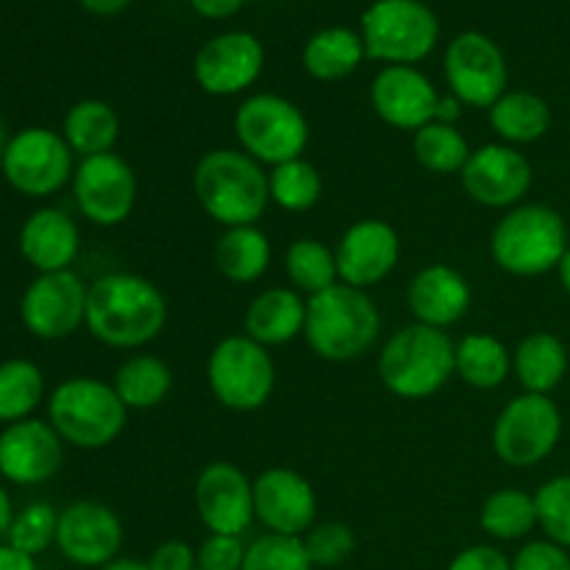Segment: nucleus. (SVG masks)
Instances as JSON below:
<instances>
[{
  "instance_id": "nucleus-10",
  "label": "nucleus",
  "mask_w": 570,
  "mask_h": 570,
  "mask_svg": "<svg viewBox=\"0 0 570 570\" xmlns=\"http://www.w3.org/2000/svg\"><path fill=\"white\" fill-rule=\"evenodd\" d=\"M562 438V412L549 395L523 393L501 410L493 426V451L504 465H540Z\"/></svg>"
},
{
  "instance_id": "nucleus-25",
  "label": "nucleus",
  "mask_w": 570,
  "mask_h": 570,
  "mask_svg": "<svg viewBox=\"0 0 570 570\" xmlns=\"http://www.w3.org/2000/svg\"><path fill=\"white\" fill-rule=\"evenodd\" d=\"M306 326V301L295 289H262L245 309V334L259 345L293 343Z\"/></svg>"
},
{
  "instance_id": "nucleus-39",
  "label": "nucleus",
  "mask_w": 570,
  "mask_h": 570,
  "mask_svg": "<svg viewBox=\"0 0 570 570\" xmlns=\"http://www.w3.org/2000/svg\"><path fill=\"white\" fill-rule=\"evenodd\" d=\"M56 529H59V512L50 504H31L20 515H14L6 538H9L11 549L37 557L50 543H56Z\"/></svg>"
},
{
  "instance_id": "nucleus-22",
  "label": "nucleus",
  "mask_w": 570,
  "mask_h": 570,
  "mask_svg": "<svg viewBox=\"0 0 570 570\" xmlns=\"http://www.w3.org/2000/svg\"><path fill=\"white\" fill-rule=\"evenodd\" d=\"M65 460L61 438L50 423L17 421L0 434V473L14 484L48 482Z\"/></svg>"
},
{
  "instance_id": "nucleus-48",
  "label": "nucleus",
  "mask_w": 570,
  "mask_h": 570,
  "mask_svg": "<svg viewBox=\"0 0 570 570\" xmlns=\"http://www.w3.org/2000/svg\"><path fill=\"white\" fill-rule=\"evenodd\" d=\"M462 100L454 98V95H443L438 104V115H434V120L438 122H445V126H456V120H460L462 115Z\"/></svg>"
},
{
  "instance_id": "nucleus-15",
  "label": "nucleus",
  "mask_w": 570,
  "mask_h": 570,
  "mask_svg": "<svg viewBox=\"0 0 570 570\" xmlns=\"http://www.w3.org/2000/svg\"><path fill=\"white\" fill-rule=\"evenodd\" d=\"M532 161L507 142L482 145L462 167L465 193L488 209H515L532 189Z\"/></svg>"
},
{
  "instance_id": "nucleus-42",
  "label": "nucleus",
  "mask_w": 570,
  "mask_h": 570,
  "mask_svg": "<svg viewBox=\"0 0 570 570\" xmlns=\"http://www.w3.org/2000/svg\"><path fill=\"white\" fill-rule=\"evenodd\" d=\"M245 551L237 534H209L198 549V570H243Z\"/></svg>"
},
{
  "instance_id": "nucleus-53",
  "label": "nucleus",
  "mask_w": 570,
  "mask_h": 570,
  "mask_svg": "<svg viewBox=\"0 0 570 570\" xmlns=\"http://www.w3.org/2000/svg\"><path fill=\"white\" fill-rule=\"evenodd\" d=\"M6 122H3V117H0V159H3V154H6Z\"/></svg>"
},
{
  "instance_id": "nucleus-1",
  "label": "nucleus",
  "mask_w": 570,
  "mask_h": 570,
  "mask_svg": "<svg viewBox=\"0 0 570 570\" xmlns=\"http://www.w3.org/2000/svg\"><path fill=\"white\" fill-rule=\"evenodd\" d=\"M167 323V301L137 273H109L89 284L87 328L109 348L131 351L154 343Z\"/></svg>"
},
{
  "instance_id": "nucleus-33",
  "label": "nucleus",
  "mask_w": 570,
  "mask_h": 570,
  "mask_svg": "<svg viewBox=\"0 0 570 570\" xmlns=\"http://www.w3.org/2000/svg\"><path fill=\"white\" fill-rule=\"evenodd\" d=\"M479 527L495 540H523L534 527H538V507H534V495L523 493V490L504 488L488 495L479 512Z\"/></svg>"
},
{
  "instance_id": "nucleus-43",
  "label": "nucleus",
  "mask_w": 570,
  "mask_h": 570,
  "mask_svg": "<svg viewBox=\"0 0 570 570\" xmlns=\"http://www.w3.org/2000/svg\"><path fill=\"white\" fill-rule=\"evenodd\" d=\"M512 570H570V557L551 540H534L518 551Z\"/></svg>"
},
{
  "instance_id": "nucleus-20",
  "label": "nucleus",
  "mask_w": 570,
  "mask_h": 570,
  "mask_svg": "<svg viewBox=\"0 0 570 570\" xmlns=\"http://www.w3.org/2000/svg\"><path fill=\"white\" fill-rule=\"evenodd\" d=\"M265 67V48L254 33L228 31L209 39L195 56V81L204 92L228 98L248 89Z\"/></svg>"
},
{
  "instance_id": "nucleus-36",
  "label": "nucleus",
  "mask_w": 570,
  "mask_h": 570,
  "mask_svg": "<svg viewBox=\"0 0 570 570\" xmlns=\"http://www.w3.org/2000/svg\"><path fill=\"white\" fill-rule=\"evenodd\" d=\"M267 184H271V200L284 212H309L323 195L321 173L306 159L276 165L267 173Z\"/></svg>"
},
{
  "instance_id": "nucleus-46",
  "label": "nucleus",
  "mask_w": 570,
  "mask_h": 570,
  "mask_svg": "<svg viewBox=\"0 0 570 570\" xmlns=\"http://www.w3.org/2000/svg\"><path fill=\"white\" fill-rule=\"evenodd\" d=\"M193 9L200 17H209V20H226V17L237 14L243 9L245 0H189Z\"/></svg>"
},
{
  "instance_id": "nucleus-27",
  "label": "nucleus",
  "mask_w": 570,
  "mask_h": 570,
  "mask_svg": "<svg viewBox=\"0 0 570 570\" xmlns=\"http://www.w3.org/2000/svg\"><path fill=\"white\" fill-rule=\"evenodd\" d=\"M490 126L512 148L538 142L551 128V106L540 95L512 89L490 106Z\"/></svg>"
},
{
  "instance_id": "nucleus-19",
  "label": "nucleus",
  "mask_w": 570,
  "mask_h": 570,
  "mask_svg": "<svg viewBox=\"0 0 570 570\" xmlns=\"http://www.w3.org/2000/svg\"><path fill=\"white\" fill-rule=\"evenodd\" d=\"M340 282L348 287L367 289L384 282L401 259V237L387 220H365L345 228L334 248Z\"/></svg>"
},
{
  "instance_id": "nucleus-40",
  "label": "nucleus",
  "mask_w": 570,
  "mask_h": 570,
  "mask_svg": "<svg viewBox=\"0 0 570 570\" xmlns=\"http://www.w3.org/2000/svg\"><path fill=\"white\" fill-rule=\"evenodd\" d=\"M309 554L301 538L262 534L245 551L243 570H312Z\"/></svg>"
},
{
  "instance_id": "nucleus-50",
  "label": "nucleus",
  "mask_w": 570,
  "mask_h": 570,
  "mask_svg": "<svg viewBox=\"0 0 570 570\" xmlns=\"http://www.w3.org/2000/svg\"><path fill=\"white\" fill-rule=\"evenodd\" d=\"M11 521H14V512H11V501H9V493H6L3 488H0V534L9 532Z\"/></svg>"
},
{
  "instance_id": "nucleus-4",
  "label": "nucleus",
  "mask_w": 570,
  "mask_h": 570,
  "mask_svg": "<svg viewBox=\"0 0 570 570\" xmlns=\"http://www.w3.org/2000/svg\"><path fill=\"white\" fill-rule=\"evenodd\" d=\"M456 373V345L443 328L412 323L395 332L379 354V379L404 401L432 399Z\"/></svg>"
},
{
  "instance_id": "nucleus-51",
  "label": "nucleus",
  "mask_w": 570,
  "mask_h": 570,
  "mask_svg": "<svg viewBox=\"0 0 570 570\" xmlns=\"http://www.w3.org/2000/svg\"><path fill=\"white\" fill-rule=\"evenodd\" d=\"M100 570H154V568L142 560H111L109 566H104Z\"/></svg>"
},
{
  "instance_id": "nucleus-30",
  "label": "nucleus",
  "mask_w": 570,
  "mask_h": 570,
  "mask_svg": "<svg viewBox=\"0 0 570 570\" xmlns=\"http://www.w3.org/2000/svg\"><path fill=\"white\" fill-rule=\"evenodd\" d=\"M70 150L81 154L83 159L100 154H111L117 137H120V117L106 100L87 98L78 100L65 117V134Z\"/></svg>"
},
{
  "instance_id": "nucleus-16",
  "label": "nucleus",
  "mask_w": 570,
  "mask_h": 570,
  "mask_svg": "<svg viewBox=\"0 0 570 570\" xmlns=\"http://www.w3.org/2000/svg\"><path fill=\"white\" fill-rule=\"evenodd\" d=\"M254 512L267 534L304 538L317 518L315 488L298 471L267 468L254 482Z\"/></svg>"
},
{
  "instance_id": "nucleus-3",
  "label": "nucleus",
  "mask_w": 570,
  "mask_h": 570,
  "mask_svg": "<svg viewBox=\"0 0 570 570\" xmlns=\"http://www.w3.org/2000/svg\"><path fill=\"white\" fill-rule=\"evenodd\" d=\"M382 315L365 289L337 282L306 301L304 337L326 362H354L376 345Z\"/></svg>"
},
{
  "instance_id": "nucleus-7",
  "label": "nucleus",
  "mask_w": 570,
  "mask_h": 570,
  "mask_svg": "<svg viewBox=\"0 0 570 570\" xmlns=\"http://www.w3.org/2000/svg\"><path fill=\"white\" fill-rule=\"evenodd\" d=\"M206 382L217 404L232 412H256L271 401L276 365L265 345L248 334L223 337L206 362Z\"/></svg>"
},
{
  "instance_id": "nucleus-41",
  "label": "nucleus",
  "mask_w": 570,
  "mask_h": 570,
  "mask_svg": "<svg viewBox=\"0 0 570 570\" xmlns=\"http://www.w3.org/2000/svg\"><path fill=\"white\" fill-rule=\"evenodd\" d=\"M304 549L315 568H340L354 557L356 534L348 523L326 521L304 534Z\"/></svg>"
},
{
  "instance_id": "nucleus-6",
  "label": "nucleus",
  "mask_w": 570,
  "mask_h": 570,
  "mask_svg": "<svg viewBox=\"0 0 570 570\" xmlns=\"http://www.w3.org/2000/svg\"><path fill=\"white\" fill-rule=\"evenodd\" d=\"M50 426L65 443L98 451L115 443L128 421V406L100 379H70L50 395Z\"/></svg>"
},
{
  "instance_id": "nucleus-23",
  "label": "nucleus",
  "mask_w": 570,
  "mask_h": 570,
  "mask_svg": "<svg viewBox=\"0 0 570 570\" xmlns=\"http://www.w3.org/2000/svg\"><path fill=\"white\" fill-rule=\"evenodd\" d=\"M406 304H410L415 323L449 328L460 323L471 309V284L454 267L429 265L412 276Z\"/></svg>"
},
{
  "instance_id": "nucleus-38",
  "label": "nucleus",
  "mask_w": 570,
  "mask_h": 570,
  "mask_svg": "<svg viewBox=\"0 0 570 570\" xmlns=\"http://www.w3.org/2000/svg\"><path fill=\"white\" fill-rule=\"evenodd\" d=\"M538 527L560 549H570V476H554L534 493Z\"/></svg>"
},
{
  "instance_id": "nucleus-14",
  "label": "nucleus",
  "mask_w": 570,
  "mask_h": 570,
  "mask_svg": "<svg viewBox=\"0 0 570 570\" xmlns=\"http://www.w3.org/2000/svg\"><path fill=\"white\" fill-rule=\"evenodd\" d=\"M87 295L89 287L72 271L42 273L22 295V323L33 337H70L87 323Z\"/></svg>"
},
{
  "instance_id": "nucleus-11",
  "label": "nucleus",
  "mask_w": 570,
  "mask_h": 570,
  "mask_svg": "<svg viewBox=\"0 0 570 570\" xmlns=\"http://www.w3.org/2000/svg\"><path fill=\"white\" fill-rule=\"evenodd\" d=\"M6 181L22 195L45 198L70 181L72 150L61 134L50 128H26L9 139L3 154Z\"/></svg>"
},
{
  "instance_id": "nucleus-31",
  "label": "nucleus",
  "mask_w": 570,
  "mask_h": 570,
  "mask_svg": "<svg viewBox=\"0 0 570 570\" xmlns=\"http://www.w3.org/2000/svg\"><path fill=\"white\" fill-rule=\"evenodd\" d=\"M111 387L128 410H154L170 395L173 373L159 356L137 354L117 367Z\"/></svg>"
},
{
  "instance_id": "nucleus-21",
  "label": "nucleus",
  "mask_w": 570,
  "mask_h": 570,
  "mask_svg": "<svg viewBox=\"0 0 570 570\" xmlns=\"http://www.w3.org/2000/svg\"><path fill=\"white\" fill-rule=\"evenodd\" d=\"M373 111L399 131H421L434 122L440 95L421 70L410 65H387L371 83Z\"/></svg>"
},
{
  "instance_id": "nucleus-52",
  "label": "nucleus",
  "mask_w": 570,
  "mask_h": 570,
  "mask_svg": "<svg viewBox=\"0 0 570 570\" xmlns=\"http://www.w3.org/2000/svg\"><path fill=\"white\" fill-rule=\"evenodd\" d=\"M557 273H560L562 289H566V293L570 295V248L566 250V256H562V262H560V267H557Z\"/></svg>"
},
{
  "instance_id": "nucleus-24",
  "label": "nucleus",
  "mask_w": 570,
  "mask_h": 570,
  "mask_svg": "<svg viewBox=\"0 0 570 570\" xmlns=\"http://www.w3.org/2000/svg\"><path fill=\"white\" fill-rule=\"evenodd\" d=\"M81 234L61 209H39L22 223L20 250L39 273L70 271L78 256Z\"/></svg>"
},
{
  "instance_id": "nucleus-18",
  "label": "nucleus",
  "mask_w": 570,
  "mask_h": 570,
  "mask_svg": "<svg viewBox=\"0 0 570 570\" xmlns=\"http://www.w3.org/2000/svg\"><path fill=\"white\" fill-rule=\"evenodd\" d=\"M195 510L209 534H243L254 523V482L234 462H212L195 482Z\"/></svg>"
},
{
  "instance_id": "nucleus-47",
  "label": "nucleus",
  "mask_w": 570,
  "mask_h": 570,
  "mask_svg": "<svg viewBox=\"0 0 570 570\" xmlns=\"http://www.w3.org/2000/svg\"><path fill=\"white\" fill-rule=\"evenodd\" d=\"M0 570H37V562H33V557L22 554L6 543L0 546Z\"/></svg>"
},
{
  "instance_id": "nucleus-45",
  "label": "nucleus",
  "mask_w": 570,
  "mask_h": 570,
  "mask_svg": "<svg viewBox=\"0 0 570 570\" xmlns=\"http://www.w3.org/2000/svg\"><path fill=\"white\" fill-rule=\"evenodd\" d=\"M148 566L154 570H198V551L184 540H165L154 549Z\"/></svg>"
},
{
  "instance_id": "nucleus-5",
  "label": "nucleus",
  "mask_w": 570,
  "mask_h": 570,
  "mask_svg": "<svg viewBox=\"0 0 570 570\" xmlns=\"http://www.w3.org/2000/svg\"><path fill=\"white\" fill-rule=\"evenodd\" d=\"M568 248L566 220L543 204H518L495 223L490 237L493 262L515 278L557 271Z\"/></svg>"
},
{
  "instance_id": "nucleus-49",
  "label": "nucleus",
  "mask_w": 570,
  "mask_h": 570,
  "mask_svg": "<svg viewBox=\"0 0 570 570\" xmlns=\"http://www.w3.org/2000/svg\"><path fill=\"white\" fill-rule=\"evenodd\" d=\"M78 3L83 6L87 11H92V14H117V11L126 9L131 0H78Z\"/></svg>"
},
{
  "instance_id": "nucleus-9",
  "label": "nucleus",
  "mask_w": 570,
  "mask_h": 570,
  "mask_svg": "<svg viewBox=\"0 0 570 570\" xmlns=\"http://www.w3.org/2000/svg\"><path fill=\"white\" fill-rule=\"evenodd\" d=\"M440 37L434 11L421 0H376L362 14L365 56L387 65H415L426 59Z\"/></svg>"
},
{
  "instance_id": "nucleus-8",
  "label": "nucleus",
  "mask_w": 570,
  "mask_h": 570,
  "mask_svg": "<svg viewBox=\"0 0 570 570\" xmlns=\"http://www.w3.org/2000/svg\"><path fill=\"white\" fill-rule=\"evenodd\" d=\"M237 142L259 165L301 159L309 142V122L293 100L273 92L250 95L234 115Z\"/></svg>"
},
{
  "instance_id": "nucleus-17",
  "label": "nucleus",
  "mask_w": 570,
  "mask_h": 570,
  "mask_svg": "<svg viewBox=\"0 0 570 570\" xmlns=\"http://www.w3.org/2000/svg\"><path fill=\"white\" fill-rule=\"evenodd\" d=\"M56 546L72 566L104 568L120 554L122 523L117 512L100 501H76L59 512Z\"/></svg>"
},
{
  "instance_id": "nucleus-29",
  "label": "nucleus",
  "mask_w": 570,
  "mask_h": 570,
  "mask_svg": "<svg viewBox=\"0 0 570 570\" xmlns=\"http://www.w3.org/2000/svg\"><path fill=\"white\" fill-rule=\"evenodd\" d=\"M365 59V42L351 28H323L304 45V70L317 81H340Z\"/></svg>"
},
{
  "instance_id": "nucleus-28",
  "label": "nucleus",
  "mask_w": 570,
  "mask_h": 570,
  "mask_svg": "<svg viewBox=\"0 0 570 570\" xmlns=\"http://www.w3.org/2000/svg\"><path fill=\"white\" fill-rule=\"evenodd\" d=\"M215 265L234 284H254L271 267V239L256 226H234L215 245Z\"/></svg>"
},
{
  "instance_id": "nucleus-35",
  "label": "nucleus",
  "mask_w": 570,
  "mask_h": 570,
  "mask_svg": "<svg viewBox=\"0 0 570 570\" xmlns=\"http://www.w3.org/2000/svg\"><path fill=\"white\" fill-rule=\"evenodd\" d=\"M284 267H287V276L293 282V287L306 293L309 298L323 293V289L334 287L340 278L334 250L328 245H323L321 239L312 237H301L289 245Z\"/></svg>"
},
{
  "instance_id": "nucleus-32",
  "label": "nucleus",
  "mask_w": 570,
  "mask_h": 570,
  "mask_svg": "<svg viewBox=\"0 0 570 570\" xmlns=\"http://www.w3.org/2000/svg\"><path fill=\"white\" fill-rule=\"evenodd\" d=\"M512 371V354L493 334H468L456 343V376L476 390H495Z\"/></svg>"
},
{
  "instance_id": "nucleus-26",
  "label": "nucleus",
  "mask_w": 570,
  "mask_h": 570,
  "mask_svg": "<svg viewBox=\"0 0 570 570\" xmlns=\"http://www.w3.org/2000/svg\"><path fill=\"white\" fill-rule=\"evenodd\" d=\"M512 371L527 393L549 395L568 373V348L551 332H532L512 351Z\"/></svg>"
},
{
  "instance_id": "nucleus-44",
  "label": "nucleus",
  "mask_w": 570,
  "mask_h": 570,
  "mask_svg": "<svg viewBox=\"0 0 570 570\" xmlns=\"http://www.w3.org/2000/svg\"><path fill=\"white\" fill-rule=\"evenodd\" d=\"M449 570H512V560L501 549L488 543L468 546L451 560Z\"/></svg>"
},
{
  "instance_id": "nucleus-37",
  "label": "nucleus",
  "mask_w": 570,
  "mask_h": 570,
  "mask_svg": "<svg viewBox=\"0 0 570 570\" xmlns=\"http://www.w3.org/2000/svg\"><path fill=\"white\" fill-rule=\"evenodd\" d=\"M45 379L33 362L9 360L0 365V421H26L42 401Z\"/></svg>"
},
{
  "instance_id": "nucleus-13",
  "label": "nucleus",
  "mask_w": 570,
  "mask_h": 570,
  "mask_svg": "<svg viewBox=\"0 0 570 570\" xmlns=\"http://www.w3.org/2000/svg\"><path fill=\"white\" fill-rule=\"evenodd\" d=\"M72 193L89 223L106 228L120 226L137 206V176L122 156H89L72 176Z\"/></svg>"
},
{
  "instance_id": "nucleus-12",
  "label": "nucleus",
  "mask_w": 570,
  "mask_h": 570,
  "mask_svg": "<svg viewBox=\"0 0 570 570\" xmlns=\"http://www.w3.org/2000/svg\"><path fill=\"white\" fill-rule=\"evenodd\" d=\"M443 67L451 95L473 109H490L507 92V59L499 45L484 33H460L445 50Z\"/></svg>"
},
{
  "instance_id": "nucleus-2",
  "label": "nucleus",
  "mask_w": 570,
  "mask_h": 570,
  "mask_svg": "<svg viewBox=\"0 0 570 570\" xmlns=\"http://www.w3.org/2000/svg\"><path fill=\"white\" fill-rule=\"evenodd\" d=\"M200 209L220 226H256L271 204L267 173L245 150L217 148L200 156L193 173Z\"/></svg>"
},
{
  "instance_id": "nucleus-34",
  "label": "nucleus",
  "mask_w": 570,
  "mask_h": 570,
  "mask_svg": "<svg viewBox=\"0 0 570 570\" xmlns=\"http://www.w3.org/2000/svg\"><path fill=\"white\" fill-rule=\"evenodd\" d=\"M412 154H415L417 165L426 167L429 173L451 176V173H462L473 150L460 128L434 120L412 134Z\"/></svg>"
}]
</instances>
